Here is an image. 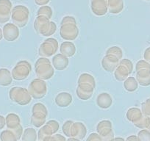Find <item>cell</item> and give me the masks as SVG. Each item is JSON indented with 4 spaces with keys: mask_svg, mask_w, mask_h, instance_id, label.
I'll return each mask as SVG.
<instances>
[{
    "mask_svg": "<svg viewBox=\"0 0 150 141\" xmlns=\"http://www.w3.org/2000/svg\"><path fill=\"white\" fill-rule=\"evenodd\" d=\"M60 34L62 38L67 41H73L77 38L79 30L77 21L73 16H65L60 23Z\"/></svg>",
    "mask_w": 150,
    "mask_h": 141,
    "instance_id": "1",
    "label": "cell"
},
{
    "mask_svg": "<svg viewBox=\"0 0 150 141\" xmlns=\"http://www.w3.org/2000/svg\"><path fill=\"white\" fill-rule=\"evenodd\" d=\"M77 90L78 97L84 100L91 98L95 87L94 78L88 74H83L79 78Z\"/></svg>",
    "mask_w": 150,
    "mask_h": 141,
    "instance_id": "2",
    "label": "cell"
},
{
    "mask_svg": "<svg viewBox=\"0 0 150 141\" xmlns=\"http://www.w3.org/2000/svg\"><path fill=\"white\" fill-rule=\"evenodd\" d=\"M34 27L36 31L43 36H50L56 31V24L50 21V18L44 15H37L34 22Z\"/></svg>",
    "mask_w": 150,
    "mask_h": 141,
    "instance_id": "3",
    "label": "cell"
},
{
    "mask_svg": "<svg viewBox=\"0 0 150 141\" xmlns=\"http://www.w3.org/2000/svg\"><path fill=\"white\" fill-rule=\"evenodd\" d=\"M30 11L24 5H17L13 8L11 18L15 25L18 27H24L27 25L29 20Z\"/></svg>",
    "mask_w": 150,
    "mask_h": 141,
    "instance_id": "4",
    "label": "cell"
},
{
    "mask_svg": "<svg viewBox=\"0 0 150 141\" xmlns=\"http://www.w3.org/2000/svg\"><path fill=\"white\" fill-rule=\"evenodd\" d=\"M35 72L38 77L43 80H49L54 74V69L50 60L40 58L35 63Z\"/></svg>",
    "mask_w": 150,
    "mask_h": 141,
    "instance_id": "5",
    "label": "cell"
},
{
    "mask_svg": "<svg viewBox=\"0 0 150 141\" xmlns=\"http://www.w3.org/2000/svg\"><path fill=\"white\" fill-rule=\"evenodd\" d=\"M122 57V50L118 51L116 54H113L112 49H109L107 51V54L102 60V66L105 70L109 72L113 71L116 67L119 66V61Z\"/></svg>",
    "mask_w": 150,
    "mask_h": 141,
    "instance_id": "6",
    "label": "cell"
},
{
    "mask_svg": "<svg viewBox=\"0 0 150 141\" xmlns=\"http://www.w3.org/2000/svg\"><path fill=\"white\" fill-rule=\"evenodd\" d=\"M10 97L21 105H25L31 102V95L27 89L22 87H13L10 91Z\"/></svg>",
    "mask_w": 150,
    "mask_h": 141,
    "instance_id": "7",
    "label": "cell"
},
{
    "mask_svg": "<svg viewBox=\"0 0 150 141\" xmlns=\"http://www.w3.org/2000/svg\"><path fill=\"white\" fill-rule=\"evenodd\" d=\"M47 84L43 80L36 79L32 81L29 87V93L34 99H41L47 93Z\"/></svg>",
    "mask_w": 150,
    "mask_h": 141,
    "instance_id": "8",
    "label": "cell"
},
{
    "mask_svg": "<svg viewBox=\"0 0 150 141\" xmlns=\"http://www.w3.org/2000/svg\"><path fill=\"white\" fill-rule=\"evenodd\" d=\"M132 69H133V66L130 60H122L115 72L116 79H117L119 81H123L132 73Z\"/></svg>",
    "mask_w": 150,
    "mask_h": 141,
    "instance_id": "9",
    "label": "cell"
},
{
    "mask_svg": "<svg viewBox=\"0 0 150 141\" xmlns=\"http://www.w3.org/2000/svg\"><path fill=\"white\" fill-rule=\"evenodd\" d=\"M31 71V65L27 61H21L13 70V77L15 80H22L29 76Z\"/></svg>",
    "mask_w": 150,
    "mask_h": 141,
    "instance_id": "10",
    "label": "cell"
},
{
    "mask_svg": "<svg viewBox=\"0 0 150 141\" xmlns=\"http://www.w3.org/2000/svg\"><path fill=\"white\" fill-rule=\"evenodd\" d=\"M58 47V43L54 38H49L41 44L39 48V54L43 57H50L55 54Z\"/></svg>",
    "mask_w": 150,
    "mask_h": 141,
    "instance_id": "11",
    "label": "cell"
},
{
    "mask_svg": "<svg viewBox=\"0 0 150 141\" xmlns=\"http://www.w3.org/2000/svg\"><path fill=\"white\" fill-rule=\"evenodd\" d=\"M12 3L10 0H0V23L5 24L11 18Z\"/></svg>",
    "mask_w": 150,
    "mask_h": 141,
    "instance_id": "12",
    "label": "cell"
},
{
    "mask_svg": "<svg viewBox=\"0 0 150 141\" xmlns=\"http://www.w3.org/2000/svg\"><path fill=\"white\" fill-rule=\"evenodd\" d=\"M91 8L95 15L102 16L108 13V0H91Z\"/></svg>",
    "mask_w": 150,
    "mask_h": 141,
    "instance_id": "13",
    "label": "cell"
},
{
    "mask_svg": "<svg viewBox=\"0 0 150 141\" xmlns=\"http://www.w3.org/2000/svg\"><path fill=\"white\" fill-rule=\"evenodd\" d=\"M3 35L7 41H13L19 36V30L14 24H7L3 28Z\"/></svg>",
    "mask_w": 150,
    "mask_h": 141,
    "instance_id": "14",
    "label": "cell"
},
{
    "mask_svg": "<svg viewBox=\"0 0 150 141\" xmlns=\"http://www.w3.org/2000/svg\"><path fill=\"white\" fill-rule=\"evenodd\" d=\"M137 81L141 85H150V68H140L136 70Z\"/></svg>",
    "mask_w": 150,
    "mask_h": 141,
    "instance_id": "15",
    "label": "cell"
},
{
    "mask_svg": "<svg viewBox=\"0 0 150 141\" xmlns=\"http://www.w3.org/2000/svg\"><path fill=\"white\" fill-rule=\"evenodd\" d=\"M108 7L110 13H119L124 9L123 0H108Z\"/></svg>",
    "mask_w": 150,
    "mask_h": 141,
    "instance_id": "16",
    "label": "cell"
},
{
    "mask_svg": "<svg viewBox=\"0 0 150 141\" xmlns=\"http://www.w3.org/2000/svg\"><path fill=\"white\" fill-rule=\"evenodd\" d=\"M52 64L57 70H63L69 65V60L62 54H57L52 59Z\"/></svg>",
    "mask_w": 150,
    "mask_h": 141,
    "instance_id": "17",
    "label": "cell"
},
{
    "mask_svg": "<svg viewBox=\"0 0 150 141\" xmlns=\"http://www.w3.org/2000/svg\"><path fill=\"white\" fill-rule=\"evenodd\" d=\"M72 102V97L69 93H60L56 96L55 102L59 107H68Z\"/></svg>",
    "mask_w": 150,
    "mask_h": 141,
    "instance_id": "18",
    "label": "cell"
},
{
    "mask_svg": "<svg viewBox=\"0 0 150 141\" xmlns=\"http://www.w3.org/2000/svg\"><path fill=\"white\" fill-rule=\"evenodd\" d=\"M96 102H97V104L99 105V107H100L101 108L106 109L110 107L112 101V98H111V96L108 93H101L98 96Z\"/></svg>",
    "mask_w": 150,
    "mask_h": 141,
    "instance_id": "19",
    "label": "cell"
},
{
    "mask_svg": "<svg viewBox=\"0 0 150 141\" xmlns=\"http://www.w3.org/2000/svg\"><path fill=\"white\" fill-rule=\"evenodd\" d=\"M142 112L140 110V109L138 108H131L129 109L127 111V117L129 119V121H131L132 122H133L134 124H137L141 120L144 116H143Z\"/></svg>",
    "mask_w": 150,
    "mask_h": 141,
    "instance_id": "20",
    "label": "cell"
},
{
    "mask_svg": "<svg viewBox=\"0 0 150 141\" xmlns=\"http://www.w3.org/2000/svg\"><path fill=\"white\" fill-rule=\"evenodd\" d=\"M76 48L73 43L66 41L63 43L60 47V52L66 57H72L75 54Z\"/></svg>",
    "mask_w": 150,
    "mask_h": 141,
    "instance_id": "21",
    "label": "cell"
},
{
    "mask_svg": "<svg viewBox=\"0 0 150 141\" xmlns=\"http://www.w3.org/2000/svg\"><path fill=\"white\" fill-rule=\"evenodd\" d=\"M12 78L8 69H0V85H9L11 84Z\"/></svg>",
    "mask_w": 150,
    "mask_h": 141,
    "instance_id": "22",
    "label": "cell"
},
{
    "mask_svg": "<svg viewBox=\"0 0 150 141\" xmlns=\"http://www.w3.org/2000/svg\"><path fill=\"white\" fill-rule=\"evenodd\" d=\"M124 86L126 90L129 92H133L138 89V82L134 77H128V79H127L126 81L125 82Z\"/></svg>",
    "mask_w": 150,
    "mask_h": 141,
    "instance_id": "23",
    "label": "cell"
},
{
    "mask_svg": "<svg viewBox=\"0 0 150 141\" xmlns=\"http://www.w3.org/2000/svg\"><path fill=\"white\" fill-rule=\"evenodd\" d=\"M18 116L14 114H10L7 116V126L8 128H13L14 126H20Z\"/></svg>",
    "mask_w": 150,
    "mask_h": 141,
    "instance_id": "24",
    "label": "cell"
},
{
    "mask_svg": "<svg viewBox=\"0 0 150 141\" xmlns=\"http://www.w3.org/2000/svg\"><path fill=\"white\" fill-rule=\"evenodd\" d=\"M1 139H2V141H16L18 138L14 136L13 132H10L9 130H7L2 132Z\"/></svg>",
    "mask_w": 150,
    "mask_h": 141,
    "instance_id": "25",
    "label": "cell"
},
{
    "mask_svg": "<svg viewBox=\"0 0 150 141\" xmlns=\"http://www.w3.org/2000/svg\"><path fill=\"white\" fill-rule=\"evenodd\" d=\"M37 15H44L47 16L48 18H51L52 16V10L50 7L47 6V5H44V6L41 7L38 9L37 13Z\"/></svg>",
    "mask_w": 150,
    "mask_h": 141,
    "instance_id": "26",
    "label": "cell"
},
{
    "mask_svg": "<svg viewBox=\"0 0 150 141\" xmlns=\"http://www.w3.org/2000/svg\"><path fill=\"white\" fill-rule=\"evenodd\" d=\"M138 138L139 141H150V131L143 129L138 133Z\"/></svg>",
    "mask_w": 150,
    "mask_h": 141,
    "instance_id": "27",
    "label": "cell"
},
{
    "mask_svg": "<svg viewBox=\"0 0 150 141\" xmlns=\"http://www.w3.org/2000/svg\"><path fill=\"white\" fill-rule=\"evenodd\" d=\"M35 131L33 129H27L24 132V136L23 137L24 141H32L30 137L34 139L35 140L36 136H35Z\"/></svg>",
    "mask_w": 150,
    "mask_h": 141,
    "instance_id": "28",
    "label": "cell"
},
{
    "mask_svg": "<svg viewBox=\"0 0 150 141\" xmlns=\"http://www.w3.org/2000/svg\"><path fill=\"white\" fill-rule=\"evenodd\" d=\"M142 113L145 116H150V98L142 104Z\"/></svg>",
    "mask_w": 150,
    "mask_h": 141,
    "instance_id": "29",
    "label": "cell"
},
{
    "mask_svg": "<svg viewBox=\"0 0 150 141\" xmlns=\"http://www.w3.org/2000/svg\"><path fill=\"white\" fill-rule=\"evenodd\" d=\"M144 57L146 61H147L150 64V47H149V48L146 49L144 54Z\"/></svg>",
    "mask_w": 150,
    "mask_h": 141,
    "instance_id": "30",
    "label": "cell"
},
{
    "mask_svg": "<svg viewBox=\"0 0 150 141\" xmlns=\"http://www.w3.org/2000/svg\"><path fill=\"white\" fill-rule=\"evenodd\" d=\"M50 2V0H35L36 5H40V6H44V5H47Z\"/></svg>",
    "mask_w": 150,
    "mask_h": 141,
    "instance_id": "31",
    "label": "cell"
},
{
    "mask_svg": "<svg viewBox=\"0 0 150 141\" xmlns=\"http://www.w3.org/2000/svg\"><path fill=\"white\" fill-rule=\"evenodd\" d=\"M5 124V119L4 118V117L0 116V129H2L4 127Z\"/></svg>",
    "mask_w": 150,
    "mask_h": 141,
    "instance_id": "32",
    "label": "cell"
},
{
    "mask_svg": "<svg viewBox=\"0 0 150 141\" xmlns=\"http://www.w3.org/2000/svg\"><path fill=\"white\" fill-rule=\"evenodd\" d=\"M127 141H139V140H138V137L132 135V136L129 137L127 140Z\"/></svg>",
    "mask_w": 150,
    "mask_h": 141,
    "instance_id": "33",
    "label": "cell"
},
{
    "mask_svg": "<svg viewBox=\"0 0 150 141\" xmlns=\"http://www.w3.org/2000/svg\"><path fill=\"white\" fill-rule=\"evenodd\" d=\"M2 30H1V28H0V40L2 39Z\"/></svg>",
    "mask_w": 150,
    "mask_h": 141,
    "instance_id": "34",
    "label": "cell"
},
{
    "mask_svg": "<svg viewBox=\"0 0 150 141\" xmlns=\"http://www.w3.org/2000/svg\"><path fill=\"white\" fill-rule=\"evenodd\" d=\"M148 129H149V131H150V124H149V128H148Z\"/></svg>",
    "mask_w": 150,
    "mask_h": 141,
    "instance_id": "35",
    "label": "cell"
},
{
    "mask_svg": "<svg viewBox=\"0 0 150 141\" xmlns=\"http://www.w3.org/2000/svg\"><path fill=\"white\" fill-rule=\"evenodd\" d=\"M146 1H150V0H146Z\"/></svg>",
    "mask_w": 150,
    "mask_h": 141,
    "instance_id": "36",
    "label": "cell"
}]
</instances>
